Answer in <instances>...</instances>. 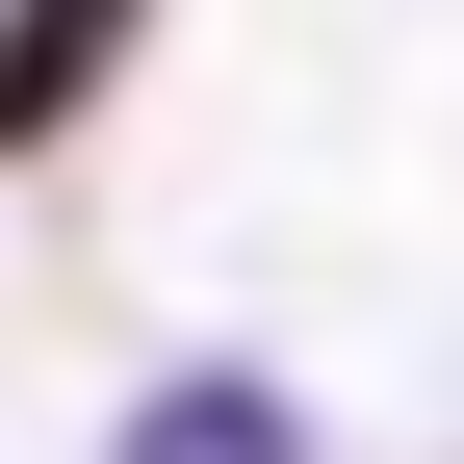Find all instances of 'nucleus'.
I'll return each mask as SVG.
<instances>
[{
	"label": "nucleus",
	"instance_id": "1",
	"mask_svg": "<svg viewBox=\"0 0 464 464\" xmlns=\"http://www.w3.org/2000/svg\"><path fill=\"white\" fill-rule=\"evenodd\" d=\"M130 26H155V0H26V26H0V155H52V130H78V103L130 78Z\"/></svg>",
	"mask_w": 464,
	"mask_h": 464
},
{
	"label": "nucleus",
	"instance_id": "2",
	"mask_svg": "<svg viewBox=\"0 0 464 464\" xmlns=\"http://www.w3.org/2000/svg\"><path fill=\"white\" fill-rule=\"evenodd\" d=\"M130 464H284V413L258 387H181V413H130Z\"/></svg>",
	"mask_w": 464,
	"mask_h": 464
}]
</instances>
